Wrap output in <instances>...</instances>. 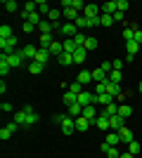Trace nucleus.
<instances>
[{
  "label": "nucleus",
  "instance_id": "obj_1",
  "mask_svg": "<svg viewBox=\"0 0 142 158\" xmlns=\"http://www.w3.org/2000/svg\"><path fill=\"white\" fill-rule=\"evenodd\" d=\"M52 123L62 125V132H64V135H74L76 132V118H71L69 113H62V116L57 113V116L52 118Z\"/></svg>",
  "mask_w": 142,
  "mask_h": 158
},
{
  "label": "nucleus",
  "instance_id": "obj_2",
  "mask_svg": "<svg viewBox=\"0 0 142 158\" xmlns=\"http://www.w3.org/2000/svg\"><path fill=\"white\" fill-rule=\"evenodd\" d=\"M38 120H41V116H38L36 111L26 113L24 109H21V111H17V113H14V123H19V125H24V127L33 125V123H38Z\"/></svg>",
  "mask_w": 142,
  "mask_h": 158
},
{
  "label": "nucleus",
  "instance_id": "obj_3",
  "mask_svg": "<svg viewBox=\"0 0 142 158\" xmlns=\"http://www.w3.org/2000/svg\"><path fill=\"white\" fill-rule=\"evenodd\" d=\"M0 50H2V54H14L17 52V38H7V40H0Z\"/></svg>",
  "mask_w": 142,
  "mask_h": 158
},
{
  "label": "nucleus",
  "instance_id": "obj_4",
  "mask_svg": "<svg viewBox=\"0 0 142 158\" xmlns=\"http://www.w3.org/2000/svg\"><path fill=\"white\" fill-rule=\"evenodd\" d=\"M36 52H38V47H36V45H24V47L19 50V54L24 57V61H28V64L36 59Z\"/></svg>",
  "mask_w": 142,
  "mask_h": 158
},
{
  "label": "nucleus",
  "instance_id": "obj_5",
  "mask_svg": "<svg viewBox=\"0 0 142 158\" xmlns=\"http://www.w3.org/2000/svg\"><path fill=\"white\" fill-rule=\"evenodd\" d=\"M59 31H62V35H64V38H74L76 33H78V28H76L74 21H64V24L59 26Z\"/></svg>",
  "mask_w": 142,
  "mask_h": 158
},
{
  "label": "nucleus",
  "instance_id": "obj_6",
  "mask_svg": "<svg viewBox=\"0 0 142 158\" xmlns=\"http://www.w3.org/2000/svg\"><path fill=\"white\" fill-rule=\"evenodd\" d=\"M90 125L100 127V130H109V116L100 111V113H97V118H95V120H90Z\"/></svg>",
  "mask_w": 142,
  "mask_h": 158
},
{
  "label": "nucleus",
  "instance_id": "obj_7",
  "mask_svg": "<svg viewBox=\"0 0 142 158\" xmlns=\"http://www.w3.org/2000/svg\"><path fill=\"white\" fill-rule=\"evenodd\" d=\"M121 127H126V118H121L118 113L109 118V130H111V132H118V130H121Z\"/></svg>",
  "mask_w": 142,
  "mask_h": 158
},
{
  "label": "nucleus",
  "instance_id": "obj_8",
  "mask_svg": "<svg viewBox=\"0 0 142 158\" xmlns=\"http://www.w3.org/2000/svg\"><path fill=\"white\" fill-rule=\"evenodd\" d=\"M100 14H102V10H100V5H95V2H88V5H85V10H83V17H88V19L100 17Z\"/></svg>",
  "mask_w": 142,
  "mask_h": 158
},
{
  "label": "nucleus",
  "instance_id": "obj_9",
  "mask_svg": "<svg viewBox=\"0 0 142 158\" xmlns=\"http://www.w3.org/2000/svg\"><path fill=\"white\" fill-rule=\"evenodd\" d=\"M116 99L111 97V94H95V106H109L114 104Z\"/></svg>",
  "mask_w": 142,
  "mask_h": 158
},
{
  "label": "nucleus",
  "instance_id": "obj_10",
  "mask_svg": "<svg viewBox=\"0 0 142 158\" xmlns=\"http://www.w3.org/2000/svg\"><path fill=\"white\" fill-rule=\"evenodd\" d=\"M78 104H81V106H90V104H95V92H85V90H83V92L78 94Z\"/></svg>",
  "mask_w": 142,
  "mask_h": 158
},
{
  "label": "nucleus",
  "instance_id": "obj_11",
  "mask_svg": "<svg viewBox=\"0 0 142 158\" xmlns=\"http://www.w3.org/2000/svg\"><path fill=\"white\" fill-rule=\"evenodd\" d=\"M52 54H50V50L47 47H38V52H36V59L33 61H38V64H47V59H50Z\"/></svg>",
  "mask_w": 142,
  "mask_h": 158
},
{
  "label": "nucleus",
  "instance_id": "obj_12",
  "mask_svg": "<svg viewBox=\"0 0 142 158\" xmlns=\"http://www.w3.org/2000/svg\"><path fill=\"white\" fill-rule=\"evenodd\" d=\"M5 57H7V64L12 66V69L14 66H24V57L19 54V50H17L14 54H5Z\"/></svg>",
  "mask_w": 142,
  "mask_h": 158
},
{
  "label": "nucleus",
  "instance_id": "obj_13",
  "mask_svg": "<svg viewBox=\"0 0 142 158\" xmlns=\"http://www.w3.org/2000/svg\"><path fill=\"white\" fill-rule=\"evenodd\" d=\"M93 73V83H109V73L107 71H102V69H95Z\"/></svg>",
  "mask_w": 142,
  "mask_h": 158
},
{
  "label": "nucleus",
  "instance_id": "obj_14",
  "mask_svg": "<svg viewBox=\"0 0 142 158\" xmlns=\"http://www.w3.org/2000/svg\"><path fill=\"white\" fill-rule=\"evenodd\" d=\"M102 14H116L118 12V7H116V0H109V2H104V5H100Z\"/></svg>",
  "mask_w": 142,
  "mask_h": 158
},
{
  "label": "nucleus",
  "instance_id": "obj_15",
  "mask_svg": "<svg viewBox=\"0 0 142 158\" xmlns=\"http://www.w3.org/2000/svg\"><path fill=\"white\" fill-rule=\"evenodd\" d=\"M62 45H64V52H69V54H74L76 50H78V45L74 43V38H64V40H62Z\"/></svg>",
  "mask_w": 142,
  "mask_h": 158
},
{
  "label": "nucleus",
  "instance_id": "obj_16",
  "mask_svg": "<svg viewBox=\"0 0 142 158\" xmlns=\"http://www.w3.org/2000/svg\"><path fill=\"white\" fill-rule=\"evenodd\" d=\"M85 57H88V50H85V47H78V50L74 52V64H83Z\"/></svg>",
  "mask_w": 142,
  "mask_h": 158
},
{
  "label": "nucleus",
  "instance_id": "obj_17",
  "mask_svg": "<svg viewBox=\"0 0 142 158\" xmlns=\"http://www.w3.org/2000/svg\"><path fill=\"white\" fill-rule=\"evenodd\" d=\"M83 118H88V120H95V118H97V109H95V104L83 106Z\"/></svg>",
  "mask_w": 142,
  "mask_h": 158
},
{
  "label": "nucleus",
  "instance_id": "obj_18",
  "mask_svg": "<svg viewBox=\"0 0 142 158\" xmlns=\"http://www.w3.org/2000/svg\"><path fill=\"white\" fill-rule=\"evenodd\" d=\"M104 142H107L109 146H118L121 144V137H118V132H109L107 137H104Z\"/></svg>",
  "mask_w": 142,
  "mask_h": 158
},
{
  "label": "nucleus",
  "instance_id": "obj_19",
  "mask_svg": "<svg viewBox=\"0 0 142 158\" xmlns=\"http://www.w3.org/2000/svg\"><path fill=\"white\" fill-rule=\"evenodd\" d=\"M90 127V120L88 118H83V116H78V118H76V130L78 132H85Z\"/></svg>",
  "mask_w": 142,
  "mask_h": 158
},
{
  "label": "nucleus",
  "instance_id": "obj_20",
  "mask_svg": "<svg viewBox=\"0 0 142 158\" xmlns=\"http://www.w3.org/2000/svg\"><path fill=\"white\" fill-rule=\"evenodd\" d=\"M107 94H111V97H118V94H121V85H118V83H107Z\"/></svg>",
  "mask_w": 142,
  "mask_h": 158
},
{
  "label": "nucleus",
  "instance_id": "obj_21",
  "mask_svg": "<svg viewBox=\"0 0 142 158\" xmlns=\"http://www.w3.org/2000/svg\"><path fill=\"white\" fill-rule=\"evenodd\" d=\"M69 116H71V118H78V116H83V106L78 104V102H76V104H71V106H69Z\"/></svg>",
  "mask_w": 142,
  "mask_h": 158
},
{
  "label": "nucleus",
  "instance_id": "obj_22",
  "mask_svg": "<svg viewBox=\"0 0 142 158\" xmlns=\"http://www.w3.org/2000/svg\"><path fill=\"white\" fill-rule=\"evenodd\" d=\"M47 50H50V54H54V57H59V54L64 52V45H62L59 40H54V43H52L50 47H47Z\"/></svg>",
  "mask_w": 142,
  "mask_h": 158
},
{
  "label": "nucleus",
  "instance_id": "obj_23",
  "mask_svg": "<svg viewBox=\"0 0 142 158\" xmlns=\"http://www.w3.org/2000/svg\"><path fill=\"white\" fill-rule=\"evenodd\" d=\"M62 10H57V7H52L50 10V14H47V21H52V24H59V17H62Z\"/></svg>",
  "mask_w": 142,
  "mask_h": 158
},
{
  "label": "nucleus",
  "instance_id": "obj_24",
  "mask_svg": "<svg viewBox=\"0 0 142 158\" xmlns=\"http://www.w3.org/2000/svg\"><path fill=\"white\" fill-rule=\"evenodd\" d=\"M118 137H121V142L130 144V142H133V132H130L128 127H121V130H118Z\"/></svg>",
  "mask_w": 142,
  "mask_h": 158
},
{
  "label": "nucleus",
  "instance_id": "obj_25",
  "mask_svg": "<svg viewBox=\"0 0 142 158\" xmlns=\"http://www.w3.org/2000/svg\"><path fill=\"white\" fill-rule=\"evenodd\" d=\"M78 83H81V85L93 83V73H90V71H81V73H78Z\"/></svg>",
  "mask_w": 142,
  "mask_h": 158
},
{
  "label": "nucleus",
  "instance_id": "obj_26",
  "mask_svg": "<svg viewBox=\"0 0 142 158\" xmlns=\"http://www.w3.org/2000/svg\"><path fill=\"white\" fill-rule=\"evenodd\" d=\"M118 116H121V118H130V116H133V109H130L128 104H118Z\"/></svg>",
  "mask_w": 142,
  "mask_h": 158
},
{
  "label": "nucleus",
  "instance_id": "obj_27",
  "mask_svg": "<svg viewBox=\"0 0 142 158\" xmlns=\"http://www.w3.org/2000/svg\"><path fill=\"white\" fill-rule=\"evenodd\" d=\"M76 28H78V31H83V28H90V19L81 14V17L76 19Z\"/></svg>",
  "mask_w": 142,
  "mask_h": 158
},
{
  "label": "nucleus",
  "instance_id": "obj_28",
  "mask_svg": "<svg viewBox=\"0 0 142 158\" xmlns=\"http://www.w3.org/2000/svg\"><path fill=\"white\" fill-rule=\"evenodd\" d=\"M52 43H54V35H52V33H41V45L43 47H50Z\"/></svg>",
  "mask_w": 142,
  "mask_h": 158
},
{
  "label": "nucleus",
  "instance_id": "obj_29",
  "mask_svg": "<svg viewBox=\"0 0 142 158\" xmlns=\"http://www.w3.org/2000/svg\"><path fill=\"white\" fill-rule=\"evenodd\" d=\"M85 40H88V35H85L83 31H78V33L74 35V43H76L78 47H85Z\"/></svg>",
  "mask_w": 142,
  "mask_h": 158
},
{
  "label": "nucleus",
  "instance_id": "obj_30",
  "mask_svg": "<svg viewBox=\"0 0 142 158\" xmlns=\"http://www.w3.org/2000/svg\"><path fill=\"white\" fill-rule=\"evenodd\" d=\"M57 59H59V64L69 66V64H74V54H69V52H62L59 57H57Z\"/></svg>",
  "mask_w": 142,
  "mask_h": 158
},
{
  "label": "nucleus",
  "instance_id": "obj_31",
  "mask_svg": "<svg viewBox=\"0 0 142 158\" xmlns=\"http://www.w3.org/2000/svg\"><path fill=\"white\" fill-rule=\"evenodd\" d=\"M43 66H45V64H38V61H31V64H28V73H33V76H38V73H43Z\"/></svg>",
  "mask_w": 142,
  "mask_h": 158
},
{
  "label": "nucleus",
  "instance_id": "obj_32",
  "mask_svg": "<svg viewBox=\"0 0 142 158\" xmlns=\"http://www.w3.org/2000/svg\"><path fill=\"white\" fill-rule=\"evenodd\" d=\"M76 102H78V94H74V92H64V104L67 106H71V104H76Z\"/></svg>",
  "mask_w": 142,
  "mask_h": 158
},
{
  "label": "nucleus",
  "instance_id": "obj_33",
  "mask_svg": "<svg viewBox=\"0 0 142 158\" xmlns=\"http://www.w3.org/2000/svg\"><path fill=\"white\" fill-rule=\"evenodd\" d=\"M12 35H14V33H12V28L7 26V24H5V26H0V40H7V38H12Z\"/></svg>",
  "mask_w": 142,
  "mask_h": 158
},
{
  "label": "nucleus",
  "instance_id": "obj_34",
  "mask_svg": "<svg viewBox=\"0 0 142 158\" xmlns=\"http://www.w3.org/2000/svg\"><path fill=\"white\" fill-rule=\"evenodd\" d=\"M102 113H107L109 118H111V116H116V113H118V104H116V102H114V104L104 106V111H102Z\"/></svg>",
  "mask_w": 142,
  "mask_h": 158
},
{
  "label": "nucleus",
  "instance_id": "obj_35",
  "mask_svg": "<svg viewBox=\"0 0 142 158\" xmlns=\"http://www.w3.org/2000/svg\"><path fill=\"white\" fill-rule=\"evenodd\" d=\"M111 24H114L111 14H100V26H111Z\"/></svg>",
  "mask_w": 142,
  "mask_h": 158
},
{
  "label": "nucleus",
  "instance_id": "obj_36",
  "mask_svg": "<svg viewBox=\"0 0 142 158\" xmlns=\"http://www.w3.org/2000/svg\"><path fill=\"white\" fill-rule=\"evenodd\" d=\"M121 80H123L121 71H111V73H109V83H118V85H121Z\"/></svg>",
  "mask_w": 142,
  "mask_h": 158
},
{
  "label": "nucleus",
  "instance_id": "obj_37",
  "mask_svg": "<svg viewBox=\"0 0 142 158\" xmlns=\"http://www.w3.org/2000/svg\"><path fill=\"white\" fill-rule=\"evenodd\" d=\"M26 21H31L33 26H38V24L43 21V17H41V12H33V14H28V17H26Z\"/></svg>",
  "mask_w": 142,
  "mask_h": 158
},
{
  "label": "nucleus",
  "instance_id": "obj_38",
  "mask_svg": "<svg viewBox=\"0 0 142 158\" xmlns=\"http://www.w3.org/2000/svg\"><path fill=\"white\" fill-rule=\"evenodd\" d=\"M50 10H52V7L47 5L45 0H38V12H41V17H43V14H50Z\"/></svg>",
  "mask_w": 142,
  "mask_h": 158
},
{
  "label": "nucleus",
  "instance_id": "obj_39",
  "mask_svg": "<svg viewBox=\"0 0 142 158\" xmlns=\"http://www.w3.org/2000/svg\"><path fill=\"white\" fill-rule=\"evenodd\" d=\"M100 47V43H97V38H93V35H88V40H85V50H97Z\"/></svg>",
  "mask_w": 142,
  "mask_h": 158
},
{
  "label": "nucleus",
  "instance_id": "obj_40",
  "mask_svg": "<svg viewBox=\"0 0 142 158\" xmlns=\"http://www.w3.org/2000/svg\"><path fill=\"white\" fill-rule=\"evenodd\" d=\"M2 7H5L7 12H17V10H19V5H17L14 0H5V2H2Z\"/></svg>",
  "mask_w": 142,
  "mask_h": 158
},
{
  "label": "nucleus",
  "instance_id": "obj_41",
  "mask_svg": "<svg viewBox=\"0 0 142 158\" xmlns=\"http://www.w3.org/2000/svg\"><path fill=\"white\" fill-rule=\"evenodd\" d=\"M69 92H74V94H81V92H83V85L78 83V80H76V83H71V85H69Z\"/></svg>",
  "mask_w": 142,
  "mask_h": 158
},
{
  "label": "nucleus",
  "instance_id": "obj_42",
  "mask_svg": "<svg viewBox=\"0 0 142 158\" xmlns=\"http://www.w3.org/2000/svg\"><path fill=\"white\" fill-rule=\"evenodd\" d=\"M137 47H140V45H137L135 40H130V43H126V50H128V54H137Z\"/></svg>",
  "mask_w": 142,
  "mask_h": 158
},
{
  "label": "nucleus",
  "instance_id": "obj_43",
  "mask_svg": "<svg viewBox=\"0 0 142 158\" xmlns=\"http://www.w3.org/2000/svg\"><path fill=\"white\" fill-rule=\"evenodd\" d=\"M95 94H107V83H95Z\"/></svg>",
  "mask_w": 142,
  "mask_h": 158
},
{
  "label": "nucleus",
  "instance_id": "obj_44",
  "mask_svg": "<svg viewBox=\"0 0 142 158\" xmlns=\"http://www.w3.org/2000/svg\"><path fill=\"white\" fill-rule=\"evenodd\" d=\"M128 151L133 153V156H137V153H140V144H137L135 139H133V142H130V144H128Z\"/></svg>",
  "mask_w": 142,
  "mask_h": 158
},
{
  "label": "nucleus",
  "instance_id": "obj_45",
  "mask_svg": "<svg viewBox=\"0 0 142 158\" xmlns=\"http://www.w3.org/2000/svg\"><path fill=\"white\" fill-rule=\"evenodd\" d=\"M116 7H118V12H126V10L130 7V2L128 0H116Z\"/></svg>",
  "mask_w": 142,
  "mask_h": 158
},
{
  "label": "nucleus",
  "instance_id": "obj_46",
  "mask_svg": "<svg viewBox=\"0 0 142 158\" xmlns=\"http://www.w3.org/2000/svg\"><path fill=\"white\" fill-rule=\"evenodd\" d=\"M0 111H2V113H10V111H12V104H10V102H2V104H0Z\"/></svg>",
  "mask_w": 142,
  "mask_h": 158
},
{
  "label": "nucleus",
  "instance_id": "obj_47",
  "mask_svg": "<svg viewBox=\"0 0 142 158\" xmlns=\"http://www.w3.org/2000/svg\"><path fill=\"white\" fill-rule=\"evenodd\" d=\"M33 24H31V21H24V26H21V31H24V33H31V31H33Z\"/></svg>",
  "mask_w": 142,
  "mask_h": 158
},
{
  "label": "nucleus",
  "instance_id": "obj_48",
  "mask_svg": "<svg viewBox=\"0 0 142 158\" xmlns=\"http://www.w3.org/2000/svg\"><path fill=\"white\" fill-rule=\"evenodd\" d=\"M12 137V132L7 130V127H2V130H0V139H10Z\"/></svg>",
  "mask_w": 142,
  "mask_h": 158
},
{
  "label": "nucleus",
  "instance_id": "obj_49",
  "mask_svg": "<svg viewBox=\"0 0 142 158\" xmlns=\"http://www.w3.org/2000/svg\"><path fill=\"white\" fill-rule=\"evenodd\" d=\"M17 127H19V123H14V120H10V123H7V130L12 132V135L17 132Z\"/></svg>",
  "mask_w": 142,
  "mask_h": 158
},
{
  "label": "nucleus",
  "instance_id": "obj_50",
  "mask_svg": "<svg viewBox=\"0 0 142 158\" xmlns=\"http://www.w3.org/2000/svg\"><path fill=\"white\" fill-rule=\"evenodd\" d=\"M135 43H137V45H142V28H137V31H135Z\"/></svg>",
  "mask_w": 142,
  "mask_h": 158
},
{
  "label": "nucleus",
  "instance_id": "obj_51",
  "mask_svg": "<svg viewBox=\"0 0 142 158\" xmlns=\"http://www.w3.org/2000/svg\"><path fill=\"white\" fill-rule=\"evenodd\" d=\"M95 26H100V17H93V19H90V28H95Z\"/></svg>",
  "mask_w": 142,
  "mask_h": 158
},
{
  "label": "nucleus",
  "instance_id": "obj_52",
  "mask_svg": "<svg viewBox=\"0 0 142 158\" xmlns=\"http://www.w3.org/2000/svg\"><path fill=\"white\" fill-rule=\"evenodd\" d=\"M114 64V71H121V66H123V61L121 59H116V61H111Z\"/></svg>",
  "mask_w": 142,
  "mask_h": 158
},
{
  "label": "nucleus",
  "instance_id": "obj_53",
  "mask_svg": "<svg viewBox=\"0 0 142 158\" xmlns=\"http://www.w3.org/2000/svg\"><path fill=\"white\" fill-rule=\"evenodd\" d=\"M111 17H114V21H118V24L123 21V12H116V14H111Z\"/></svg>",
  "mask_w": 142,
  "mask_h": 158
},
{
  "label": "nucleus",
  "instance_id": "obj_54",
  "mask_svg": "<svg viewBox=\"0 0 142 158\" xmlns=\"http://www.w3.org/2000/svg\"><path fill=\"white\" fill-rule=\"evenodd\" d=\"M121 158H137V156H133L130 151H126V153H121Z\"/></svg>",
  "mask_w": 142,
  "mask_h": 158
},
{
  "label": "nucleus",
  "instance_id": "obj_55",
  "mask_svg": "<svg viewBox=\"0 0 142 158\" xmlns=\"http://www.w3.org/2000/svg\"><path fill=\"white\" fill-rule=\"evenodd\" d=\"M137 90H140V94H142V80H140V85H137Z\"/></svg>",
  "mask_w": 142,
  "mask_h": 158
}]
</instances>
